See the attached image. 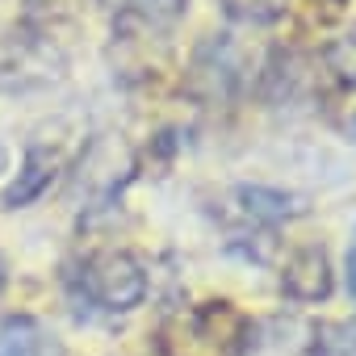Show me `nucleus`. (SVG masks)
I'll list each match as a JSON object with an SVG mask.
<instances>
[{
  "instance_id": "nucleus-11",
  "label": "nucleus",
  "mask_w": 356,
  "mask_h": 356,
  "mask_svg": "<svg viewBox=\"0 0 356 356\" xmlns=\"http://www.w3.org/2000/svg\"><path fill=\"white\" fill-rule=\"evenodd\" d=\"M218 5L239 26H273L289 9V0H218Z\"/></svg>"
},
{
  "instance_id": "nucleus-12",
  "label": "nucleus",
  "mask_w": 356,
  "mask_h": 356,
  "mask_svg": "<svg viewBox=\"0 0 356 356\" xmlns=\"http://www.w3.org/2000/svg\"><path fill=\"white\" fill-rule=\"evenodd\" d=\"M327 67L335 72L339 84L356 88V34H348V38H339V42L327 47Z\"/></svg>"
},
{
  "instance_id": "nucleus-8",
  "label": "nucleus",
  "mask_w": 356,
  "mask_h": 356,
  "mask_svg": "<svg viewBox=\"0 0 356 356\" xmlns=\"http://www.w3.org/2000/svg\"><path fill=\"white\" fill-rule=\"evenodd\" d=\"M97 5L118 22H138L151 30H168L189 13V0H97Z\"/></svg>"
},
{
  "instance_id": "nucleus-6",
  "label": "nucleus",
  "mask_w": 356,
  "mask_h": 356,
  "mask_svg": "<svg viewBox=\"0 0 356 356\" xmlns=\"http://www.w3.org/2000/svg\"><path fill=\"white\" fill-rule=\"evenodd\" d=\"M59 168H63V155H59V147H47V143H30L26 147V159H22V172H17V181L5 189V210H22V206H30L34 197H42L47 193V185L59 176Z\"/></svg>"
},
{
  "instance_id": "nucleus-1",
  "label": "nucleus",
  "mask_w": 356,
  "mask_h": 356,
  "mask_svg": "<svg viewBox=\"0 0 356 356\" xmlns=\"http://www.w3.org/2000/svg\"><path fill=\"white\" fill-rule=\"evenodd\" d=\"M252 343V318L231 302H202L176 314L159 331L163 356H243Z\"/></svg>"
},
{
  "instance_id": "nucleus-9",
  "label": "nucleus",
  "mask_w": 356,
  "mask_h": 356,
  "mask_svg": "<svg viewBox=\"0 0 356 356\" xmlns=\"http://www.w3.org/2000/svg\"><path fill=\"white\" fill-rule=\"evenodd\" d=\"M239 202H243L248 218H256V222H285V218L302 214V202L293 193H277V189H239Z\"/></svg>"
},
{
  "instance_id": "nucleus-5",
  "label": "nucleus",
  "mask_w": 356,
  "mask_h": 356,
  "mask_svg": "<svg viewBox=\"0 0 356 356\" xmlns=\"http://www.w3.org/2000/svg\"><path fill=\"white\" fill-rule=\"evenodd\" d=\"M335 289L331 277V256L323 243H302L289 252L285 268H281V293L293 302H327Z\"/></svg>"
},
{
  "instance_id": "nucleus-15",
  "label": "nucleus",
  "mask_w": 356,
  "mask_h": 356,
  "mask_svg": "<svg viewBox=\"0 0 356 356\" xmlns=\"http://www.w3.org/2000/svg\"><path fill=\"white\" fill-rule=\"evenodd\" d=\"M5 277H9V273H5V260H0V289H5Z\"/></svg>"
},
{
  "instance_id": "nucleus-3",
  "label": "nucleus",
  "mask_w": 356,
  "mask_h": 356,
  "mask_svg": "<svg viewBox=\"0 0 356 356\" xmlns=\"http://www.w3.org/2000/svg\"><path fill=\"white\" fill-rule=\"evenodd\" d=\"M243 88V59L231 34H210L189 63V92L202 105H222Z\"/></svg>"
},
{
  "instance_id": "nucleus-4",
  "label": "nucleus",
  "mask_w": 356,
  "mask_h": 356,
  "mask_svg": "<svg viewBox=\"0 0 356 356\" xmlns=\"http://www.w3.org/2000/svg\"><path fill=\"white\" fill-rule=\"evenodd\" d=\"M59 67L51 42H42L38 34H9L0 38V92H17V88H34L47 84Z\"/></svg>"
},
{
  "instance_id": "nucleus-10",
  "label": "nucleus",
  "mask_w": 356,
  "mask_h": 356,
  "mask_svg": "<svg viewBox=\"0 0 356 356\" xmlns=\"http://www.w3.org/2000/svg\"><path fill=\"white\" fill-rule=\"evenodd\" d=\"M306 356H356V318L343 323H318L314 343Z\"/></svg>"
},
{
  "instance_id": "nucleus-13",
  "label": "nucleus",
  "mask_w": 356,
  "mask_h": 356,
  "mask_svg": "<svg viewBox=\"0 0 356 356\" xmlns=\"http://www.w3.org/2000/svg\"><path fill=\"white\" fill-rule=\"evenodd\" d=\"M348 293L356 298V231H352V248H348Z\"/></svg>"
},
{
  "instance_id": "nucleus-2",
  "label": "nucleus",
  "mask_w": 356,
  "mask_h": 356,
  "mask_svg": "<svg viewBox=\"0 0 356 356\" xmlns=\"http://www.w3.org/2000/svg\"><path fill=\"white\" fill-rule=\"evenodd\" d=\"M72 285L92 310H101V314H130L147 298V268L126 248H101V252H88L76 264Z\"/></svg>"
},
{
  "instance_id": "nucleus-14",
  "label": "nucleus",
  "mask_w": 356,
  "mask_h": 356,
  "mask_svg": "<svg viewBox=\"0 0 356 356\" xmlns=\"http://www.w3.org/2000/svg\"><path fill=\"white\" fill-rule=\"evenodd\" d=\"M348 134H352V143H356V113H352V122H348Z\"/></svg>"
},
{
  "instance_id": "nucleus-7",
  "label": "nucleus",
  "mask_w": 356,
  "mask_h": 356,
  "mask_svg": "<svg viewBox=\"0 0 356 356\" xmlns=\"http://www.w3.org/2000/svg\"><path fill=\"white\" fill-rule=\"evenodd\" d=\"M0 356H67V343L34 314L0 318Z\"/></svg>"
}]
</instances>
